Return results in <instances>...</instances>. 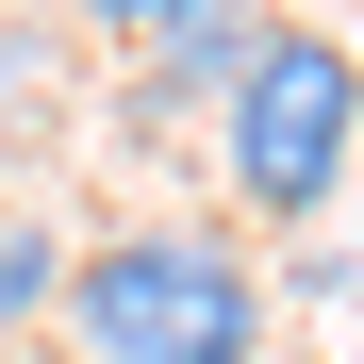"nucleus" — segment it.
Masks as SVG:
<instances>
[{
  "label": "nucleus",
  "mask_w": 364,
  "mask_h": 364,
  "mask_svg": "<svg viewBox=\"0 0 364 364\" xmlns=\"http://www.w3.org/2000/svg\"><path fill=\"white\" fill-rule=\"evenodd\" d=\"M67 331L83 364H265V282L215 215H149L67 265Z\"/></svg>",
  "instance_id": "f257e3e1"
},
{
  "label": "nucleus",
  "mask_w": 364,
  "mask_h": 364,
  "mask_svg": "<svg viewBox=\"0 0 364 364\" xmlns=\"http://www.w3.org/2000/svg\"><path fill=\"white\" fill-rule=\"evenodd\" d=\"M215 149H232V199L249 215H331L348 199V149H364V50L265 17L249 67L215 83Z\"/></svg>",
  "instance_id": "f03ea898"
},
{
  "label": "nucleus",
  "mask_w": 364,
  "mask_h": 364,
  "mask_svg": "<svg viewBox=\"0 0 364 364\" xmlns=\"http://www.w3.org/2000/svg\"><path fill=\"white\" fill-rule=\"evenodd\" d=\"M249 33H265V17H249V0H182V17L149 33V83H166V100H182V83H199V100H215L232 67H249Z\"/></svg>",
  "instance_id": "7ed1b4c3"
},
{
  "label": "nucleus",
  "mask_w": 364,
  "mask_h": 364,
  "mask_svg": "<svg viewBox=\"0 0 364 364\" xmlns=\"http://www.w3.org/2000/svg\"><path fill=\"white\" fill-rule=\"evenodd\" d=\"M50 282H67V249H50V215H0V348H17L50 315Z\"/></svg>",
  "instance_id": "20e7f679"
},
{
  "label": "nucleus",
  "mask_w": 364,
  "mask_h": 364,
  "mask_svg": "<svg viewBox=\"0 0 364 364\" xmlns=\"http://www.w3.org/2000/svg\"><path fill=\"white\" fill-rule=\"evenodd\" d=\"M83 17H100V33H166L182 0H83Z\"/></svg>",
  "instance_id": "39448f33"
}]
</instances>
